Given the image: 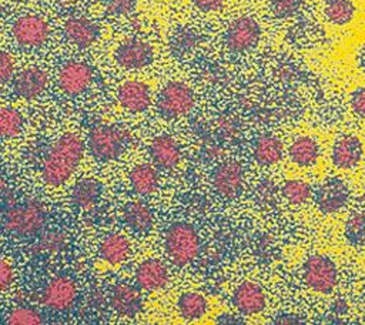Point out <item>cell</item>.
Segmentation results:
<instances>
[{
	"mask_svg": "<svg viewBox=\"0 0 365 325\" xmlns=\"http://www.w3.org/2000/svg\"><path fill=\"white\" fill-rule=\"evenodd\" d=\"M272 322L274 324H304L305 321L297 314L285 312V314H279L275 318H272Z\"/></svg>",
	"mask_w": 365,
	"mask_h": 325,
	"instance_id": "obj_44",
	"label": "cell"
},
{
	"mask_svg": "<svg viewBox=\"0 0 365 325\" xmlns=\"http://www.w3.org/2000/svg\"><path fill=\"white\" fill-rule=\"evenodd\" d=\"M13 278H14V271L11 264L7 259L0 258V294L4 292L11 285Z\"/></svg>",
	"mask_w": 365,
	"mask_h": 325,
	"instance_id": "obj_41",
	"label": "cell"
},
{
	"mask_svg": "<svg viewBox=\"0 0 365 325\" xmlns=\"http://www.w3.org/2000/svg\"><path fill=\"white\" fill-rule=\"evenodd\" d=\"M114 60L124 70H141L154 61V50L148 41L128 37L117 46Z\"/></svg>",
	"mask_w": 365,
	"mask_h": 325,
	"instance_id": "obj_9",
	"label": "cell"
},
{
	"mask_svg": "<svg viewBox=\"0 0 365 325\" xmlns=\"http://www.w3.org/2000/svg\"><path fill=\"white\" fill-rule=\"evenodd\" d=\"M200 33L190 26L175 27L168 37V50L175 58L188 57L200 44Z\"/></svg>",
	"mask_w": 365,
	"mask_h": 325,
	"instance_id": "obj_26",
	"label": "cell"
},
{
	"mask_svg": "<svg viewBox=\"0 0 365 325\" xmlns=\"http://www.w3.org/2000/svg\"><path fill=\"white\" fill-rule=\"evenodd\" d=\"M177 311L184 321H197L207 314L208 302L202 294L188 291L181 294L177 299Z\"/></svg>",
	"mask_w": 365,
	"mask_h": 325,
	"instance_id": "obj_29",
	"label": "cell"
},
{
	"mask_svg": "<svg viewBox=\"0 0 365 325\" xmlns=\"http://www.w3.org/2000/svg\"><path fill=\"white\" fill-rule=\"evenodd\" d=\"M299 6V0H271V11L277 17L292 16Z\"/></svg>",
	"mask_w": 365,
	"mask_h": 325,
	"instance_id": "obj_38",
	"label": "cell"
},
{
	"mask_svg": "<svg viewBox=\"0 0 365 325\" xmlns=\"http://www.w3.org/2000/svg\"><path fill=\"white\" fill-rule=\"evenodd\" d=\"M100 3L107 14L121 17L133 13L138 0H100Z\"/></svg>",
	"mask_w": 365,
	"mask_h": 325,
	"instance_id": "obj_36",
	"label": "cell"
},
{
	"mask_svg": "<svg viewBox=\"0 0 365 325\" xmlns=\"http://www.w3.org/2000/svg\"><path fill=\"white\" fill-rule=\"evenodd\" d=\"M128 181L131 190L140 197L153 195L160 185L158 168L150 162H138L135 164L130 174Z\"/></svg>",
	"mask_w": 365,
	"mask_h": 325,
	"instance_id": "obj_22",
	"label": "cell"
},
{
	"mask_svg": "<svg viewBox=\"0 0 365 325\" xmlns=\"http://www.w3.org/2000/svg\"><path fill=\"white\" fill-rule=\"evenodd\" d=\"M151 162L164 171L174 170L181 161V150L178 143L168 134L154 137L148 145Z\"/></svg>",
	"mask_w": 365,
	"mask_h": 325,
	"instance_id": "obj_18",
	"label": "cell"
},
{
	"mask_svg": "<svg viewBox=\"0 0 365 325\" xmlns=\"http://www.w3.org/2000/svg\"><path fill=\"white\" fill-rule=\"evenodd\" d=\"M155 105L161 117L168 120L181 118L192 111L195 105V94L187 83L171 80L160 90Z\"/></svg>",
	"mask_w": 365,
	"mask_h": 325,
	"instance_id": "obj_5",
	"label": "cell"
},
{
	"mask_svg": "<svg viewBox=\"0 0 365 325\" xmlns=\"http://www.w3.org/2000/svg\"><path fill=\"white\" fill-rule=\"evenodd\" d=\"M356 66L365 74V44H362L356 53Z\"/></svg>",
	"mask_w": 365,
	"mask_h": 325,
	"instance_id": "obj_46",
	"label": "cell"
},
{
	"mask_svg": "<svg viewBox=\"0 0 365 325\" xmlns=\"http://www.w3.org/2000/svg\"><path fill=\"white\" fill-rule=\"evenodd\" d=\"M63 34L71 46L77 48H88L97 41L100 29L93 20L84 16H71L64 21Z\"/></svg>",
	"mask_w": 365,
	"mask_h": 325,
	"instance_id": "obj_17",
	"label": "cell"
},
{
	"mask_svg": "<svg viewBox=\"0 0 365 325\" xmlns=\"http://www.w3.org/2000/svg\"><path fill=\"white\" fill-rule=\"evenodd\" d=\"M254 157L262 165H272L282 157V144L277 137H261L254 147Z\"/></svg>",
	"mask_w": 365,
	"mask_h": 325,
	"instance_id": "obj_31",
	"label": "cell"
},
{
	"mask_svg": "<svg viewBox=\"0 0 365 325\" xmlns=\"http://www.w3.org/2000/svg\"><path fill=\"white\" fill-rule=\"evenodd\" d=\"M47 224V210L38 201L10 205L3 217L4 228L20 238L37 237Z\"/></svg>",
	"mask_w": 365,
	"mask_h": 325,
	"instance_id": "obj_2",
	"label": "cell"
},
{
	"mask_svg": "<svg viewBox=\"0 0 365 325\" xmlns=\"http://www.w3.org/2000/svg\"><path fill=\"white\" fill-rule=\"evenodd\" d=\"M6 322L10 325H40L44 322L43 315L33 306H14L7 318Z\"/></svg>",
	"mask_w": 365,
	"mask_h": 325,
	"instance_id": "obj_34",
	"label": "cell"
},
{
	"mask_svg": "<svg viewBox=\"0 0 365 325\" xmlns=\"http://www.w3.org/2000/svg\"><path fill=\"white\" fill-rule=\"evenodd\" d=\"M70 244V235L64 229H43L31 245V252L37 257H53L63 252Z\"/></svg>",
	"mask_w": 365,
	"mask_h": 325,
	"instance_id": "obj_25",
	"label": "cell"
},
{
	"mask_svg": "<svg viewBox=\"0 0 365 325\" xmlns=\"http://www.w3.org/2000/svg\"><path fill=\"white\" fill-rule=\"evenodd\" d=\"M348 194V187L341 178H328L317 190L315 204L322 214H332L345 205Z\"/></svg>",
	"mask_w": 365,
	"mask_h": 325,
	"instance_id": "obj_19",
	"label": "cell"
},
{
	"mask_svg": "<svg viewBox=\"0 0 365 325\" xmlns=\"http://www.w3.org/2000/svg\"><path fill=\"white\" fill-rule=\"evenodd\" d=\"M117 98L120 105L133 114H140L148 110L153 101L151 88L147 83L140 80H127L124 81L118 91Z\"/></svg>",
	"mask_w": 365,
	"mask_h": 325,
	"instance_id": "obj_15",
	"label": "cell"
},
{
	"mask_svg": "<svg viewBox=\"0 0 365 325\" xmlns=\"http://www.w3.org/2000/svg\"><path fill=\"white\" fill-rule=\"evenodd\" d=\"M309 194H311V187L308 182L302 180H289L282 187L284 198L292 205H299L305 202Z\"/></svg>",
	"mask_w": 365,
	"mask_h": 325,
	"instance_id": "obj_35",
	"label": "cell"
},
{
	"mask_svg": "<svg viewBox=\"0 0 365 325\" xmlns=\"http://www.w3.org/2000/svg\"><path fill=\"white\" fill-rule=\"evenodd\" d=\"M123 218L125 225L138 234L148 232L154 225V212L143 200H131L125 202L123 208Z\"/></svg>",
	"mask_w": 365,
	"mask_h": 325,
	"instance_id": "obj_24",
	"label": "cell"
},
{
	"mask_svg": "<svg viewBox=\"0 0 365 325\" xmlns=\"http://www.w3.org/2000/svg\"><path fill=\"white\" fill-rule=\"evenodd\" d=\"M24 120L20 111L13 107H0V138H13L20 134Z\"/></svg>",
	"mask_w": 365,
	"mask_h": 325,
	"instance_id": "obj_32",
	"label": "cell"
},
{
	"mask_svg": "<svg viewBox=\"0 0 365 325\" xmlns=\"http://www.w3.org/2000/svg\"><path fill=\"white\" fill-rule=\"evenodd\" d=\"M345 237L355 247H365V211L352 212L345 224Z\"/></svg>",
	"mask_w": 365,
	"mask_h": 325,
	"instance_id": "obj_33",
	"label": "cell"
},
{
	"mask_svg": "<svg viewBox=\"0 0 365 325\" xmlns=\"http://www.w3.org/2000/svg\"><path fill=\"white\" fill-rule=\"evenodd\" d=\"M289 160L298 167H311L317 162L319 155V147L314 138L308 135L298 137L288 148Z\"/></svg>",
	"mask_w": 365,
	"mask_h": 325,
	"instance_id": "obj_28",
	"label": "cell"
},
{
	"mask_svg": "<svg viewBox=\"0 0 365 325\" xmlns=\"http://www.w3.org/2000/svg\"><path fill=\"white\" fill-rule=\"evenodd\" d=\"M93 83V68L80 60L66 61L57 71V87L67 96L83 94Z\"/></svg>",
	"mask_w": 365,
	"mask_h": 325,
	"instance_id": "obj_11",
	"label": "cell"
},
{
	"mask_svg": "<svg viewBox=\"0 0 365 325\" xmlns=\"http://www.w3.org/2000/svg\"><path fill=\"white\" fill-rule=\"evenodd\" d=\"M324 16L334 26L349 24L356 14V6L352 0H325Z\"/></svg>",
	"mask_w": 365,
	"mask_h": 325,
	"instance_id": "obj_30",
	"label": "cell"
},
{
	"mask_svg": "<svg viewBox=\"0 0 365 325\" xmlns=\"http://www.w3.org/2000/svg\"><path fill=\"white\" fill-rule=\"evenodd\" d=\"M111 309L123 318H135L143 311V296L137 285L120 281L115 282L108 294Z\"/></svg>",
	"mask_w": 365,
	"mask_h": 325,
	"instance_id": "obj_12",
	"label": "cell"
},
{
	"mask_svg": "<svg viewBox=\"0 0 365 325\" xmlns=\"http://www.w3.org/2000/svg\"><path fill=\"white\" fill-rule=\"evenodd\" d=\"M78 288L67 275L53 277L41 289L40 301L43 306L56 312H64L70 309L77 299Z\"/></svg>",
	"mask_w": 365,
	"mask_h": 325,
	"instance_id": "obj_7",
	"label": "cell"
},
{
	"mask_svg": "<svg viewBox=\"0 0 365 325\" xmlns=\"http://www.w3.org/2000/svg\"><path fill=\"white\" fill-rule=\"evenodd\" d=\"M217 324H235V325H240V324H245V319L240 315H235V314H231V312H222L220 315L215 316L214 319Z\"/></svg>",
	"mask_w": 365,
	"mask_h": 325,
	"instance_id": "obj_43",
	"label": "cell"
},
{
	"mask_svg": "<svg viewBox=\"0 0 365 325\" xmlns=\"http://www.w3.org/2000/svg\"><path fill=\"white\" fill-rule=\"evenodd\" d=\"M101 191V184L96 178H81L73 185L70 198L77 208L83 211H91L98 204Z\"/></svg>",
	"mask_w": 365,
	"mask_h": 325,
	"instance_id": "obj_27",
	"label": "cell"
},
{
	"mask_svg": "<svg viewBox=\"0 0 365 325\" xmlns=\"http://www.w3.org/2000/svg\"><path fill=\"white\" fill-rule=\"evenodd\" d=\"M98 257L111 265H120L125 262L131 255L130 239L118 232L106 235L98 244Z\"/></svg>",
	"mask_w": 365,
	"mask_h": 325,
	"instance_id": "obj_23",
	"label": "cell"
},
{
	"mask_svg": "<svg viewBox=\"0 0 365 325\" xmlns=\"http://www.w3.org/2000/svg\"><path fill=\"white\" fill-rule=\"evenodd\" d=\"M362 154L364 147L361 140L352 134H344L335 140L332 145L331 160L336 168L351 170L361 162Z\"/></svg>",
	"mask_w": 365,
	"mask_h": 325,
	"instance_id": "obj_20",
	"label": "cell"
},
{
	"mask_svg": "<svg viewBox=\"0 0 365 325\" xmlns=\"http://www.w3.org/2000/svg\"><path fill=\"white\" fill-rule=\"evenodd\" d=\"M212 188L221 198L231 200L237 197L242 185V168L235 160L220 162L211 177Z\"/></svg>",
	"mask_w": 365,
	"mask_h": 325,
	"instance_id": "obj_14",
	"label": "cell"
},
{
	"mask_svg": "<svg viewBox=\"0 0 365 325\" xmlns=\"http://www.w3.org/2000/svg\"><path fill=\"white\" fill-rule=\"evenodd\" d=\"M51 34L48 21L38 14H23L11 26V36L23 48L43 47Z\"/></svg>",
	"mask_w": 365,
	"mask_h": 325,
	"instance_id": "obj_6",
	"label": "cell"
},
{
	"mask_svg": "<svg viewBox=\"0 0 365 325\" xmlns=\"http://www.w3.org/2000/svg\"><path fill=\"white\" fill-rule=\"evenodd\" d=\"M224 1L225 0H192V4L202 13H214L222 9Z\"/></svg>",
	"mask_w": 365,
	"mask_h": 325,
	"instance_id": "obj_42",
	"label": "cell"
},
{
	"mask_svg": "<svg viewBox=\"0 0 365 325\" xmlns=\"http://www.w3.org/2000/svg\"><path fill=\"white\" fill-rule=\"evenodd\" d=\"M349 104L352 111L361 117L365 118V87H356L349 97Z\"/></svg>",
	"mask_w": 365,
	"mask_h": 325,
	"instance_id": "obj_40",
	"label": "cell"
},
{
	"mask_svg": "<svg viewBox=\"0 0 365 325\" xmlns=\"http://www.w3.org/2000/svg\"><path fill=\"white\" fill-rule=\"evenodd\" d=\"M130 143L128 133L115 125H94L87 135V148L90 154L103 162L114 161L123 155Z\"/></svg>",
	"mask_w": 365,
	"mask_h": 325,
	"instance_id": "obj_4",
	"label": "cell"
},
{
	"mask_svg": "<svg viewBox=\"0 0 365 325\" xmlns=\"http://www.w3.org/2000/svg\"><path fill=\"white\" fill-rule=\"evenodd\" d=\"M336 267L325 255H312L304 264V279L317 292L329 294L336 285Z\"/></svg>",
	"mask_w": 365,
	"mask_h": 325,
	"instance_id": "obj_10",
	"label": "cell"
},
{
	"mask_svg": "<svg viewBox=\"0 0 365 325\" xmlns=\"http://www.w3.org/2000/svg\"><path fill=\"white\" fill-rule=\"evenodd\" d=\"M272 192H274V188H272V185L268 181L259 184L258 188H257V195H258V200L261 202H268L272 198V195H274Z\"/></svg>",
	"mask_w": 365,
	"mask_h": 325,
	"instance_id": "obj_45",
	"label": "cell"
},
{
	"mask_svg": "<svg viewBox=\"0 0 365 325\" xmlns=\"http://www.w3.org/2000/svg\"><path fill=\"white\" fill-rule=\"evenodd\" d=\"M200 235L188 222L171 224L164 235V251L167 258L175 267L191 264L200 254Z\"/></svg>",
	"mask_w": 365,
	"mask_h": 325,
	"instance_id": "obj_3",
	"label": "cell"
},
{
	"mask_svg": "<svg viewBox=\"0 0 365 325\" xmlns=\"http://www.w3.org/2000/svg\"><path fill=\"white\" fill-rule=\"evenodd\" d=\"M261 38L259 24L250 16L232 20L224 34L225 46L232 53H244L254 48Z\"/></svg>",
	"mask_w": 365,
	"mask_h": 325,
	"instance_id": "obj_8",
	"label": "cell"
},
{
	"mask_svg": "<svg viewBox=\"0 0 365 325\" xmlns=\"http://www.w3.org/2000/svg\"><path fill=\"white\" fill-rule=\"evenodd\" d=\"M48 83L50 78L44 68L29 66L14 74L13 90L14 94L23 100H34L46 93Z\"/></svg>",
	"mask_w": 365,
	"mask_h": 325,
	"instance_id": "obj_13",
	"label": "cell"
},
{
	"mask_svg": "<svg viewBox=\"0 0 365 325\" xmlns=\"http://www.w3.org/2000/svg\"><path fill=\"white\" fill-rule=\"evenodd\" d=\"M168 267L157 258H147L141 261L134 271L135 285L143 291L151 292L161 289L168 284Z\"/></svg>",
	"mask_w": 365,
	"mask_h": 325,
	"instance_id": "obj_16",
	"label": "cell"
},
{
	"mask_svg": "<svg viewBox=\"0 0 365 325\" xmlns=\"http://www.w3.org/2000/svg\"><path fill=\"white\" fill-rule=\"evenodd\" d=\"M232 304L238 312L244 315H255L265 308V295L258 284L245 281L235 288Z\"/></svg>",
	"mask_w": 365,
	"mask_h": 325,
	"instance_id": "obj_21",
	"label": "cell"
},
{
	"mask_svg": "<svg viewBox=\"0 0 365 325\" xmlns=\"http://www.w3.org/2000/svg\"><path fill=\"white\" fill-rule=\"evenodd\" d=\"M215 128L217 133L224 137V138H231L237 134L238 131V125L234 117L231 115H221L217 121H215Z\"/></svg>",
	"mask_w": 365,
	"mask_h": 325,
	"instance_id": "obj_39",
	"label": "cell"
},
{
	"mask_svg": "<svg viewBox=\"0 0 365 325\" xmlns=\"http://www.w3.org/2000/svg\"><path fill=\"white\" fill-rule=\"evenodd\" d=\"M16 70V61L7 51H0V87L13 80Z\"/></svg>",
	"mask_w": 365,
	"mask_h": 325,
	"instance_id": "obj_37",
	"label": "cell"
},
{
	"mask_svg": "<svg viewBox=\"0 0 365 325\" xmlns=\"http://www.w3.org/2000/svg\"><path fill=\"white\" fill-rule=\"evenodd\" d=\"M84 141L76 133L60 135L47 150L41 162V178L50 187H60L67 182L77 170L83 154Z\"/></svg>",
	"mask_w": 365,
	"mask_h": 325,
	"instance_id": "obj_1",
	"label": "cell"
}]
</instances>
